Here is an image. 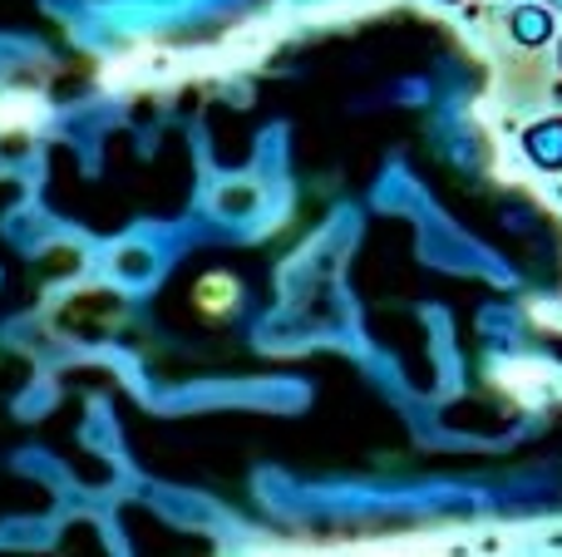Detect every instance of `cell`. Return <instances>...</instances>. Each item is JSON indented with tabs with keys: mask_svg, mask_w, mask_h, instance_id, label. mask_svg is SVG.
<instances>
[{
	"mask_svg": "<svg viewBox=\"0 0 562 557\" xmlns=\"http://www.w3.org/2000/svg\"><path fill=\"white\" fill-rule=\"evenodd\" d=\"M548 5H553V10H562V0H548Z\"/></svg>",
	"mask_w": 562,
	"mask_h": 557,
	"instance_id": "3957f363",
	"label": "cell"
},
{
	"mask_svg": "<svg viewBox=\"0 0 562 557\" xmlns=\"http://www.w3.org/2000/svg\"><path fill=\"white\" fill-rule=\"evenodd\" d=\"M558 59H562V45H558Z\"/></svg>",
	"mask_w": 562,
	"mask_h": 557,
	"instance_id": "277c9868",
	"label": "cell"
},
{
	"mask_svg": "<svg viewBox=\"0 0 562 557\" xmlns=\"http://www.w3.org/2000/svg\"><path fill=\"white\" fill-rule=\"evenodd\" d=\"M524 148H528V158H533L538 168L558 173L562 168V118H543V124H533L524 134Z\"/></svg>",
	"mask_w": 562,
	"mask_h": 557,
	"instance_id": "6da1fadb",
	"label": "cell"
},
{
	"mask_svg": "<svg viewBox=\"0 0 562 557\" xmlns=\"http://www.w3.org/2000/svg\"><path fill=\"white\" fill-rule=\"evenodd\" d=\"M514 39L518 45H543L548 35H553V15H548L543 5H524V10H514Z\"/></svg>",
	"mask_w": 562,
	"mask_h": 557,
	"instance_id": "7a4b0ae2",
	"label": "cell"
}]
</instances>
